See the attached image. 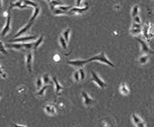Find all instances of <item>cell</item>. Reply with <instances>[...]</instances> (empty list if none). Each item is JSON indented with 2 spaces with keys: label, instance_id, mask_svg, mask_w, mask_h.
Masks as SVG:
<instances>
[{
  "label": "cell",
  "instance_id": "26",
  "mask_svg": "<svg viewBox=\"0 0 154 127\" xmlns=\"http://www.w3.org/2000/svg\"><path fill=\"white\" fill-rule=\"evenodd\" d=\"M58 8H59L61 10H62L64 13H66L69 9H71L72 7H70V6H60V7H58Z\"/></svg>",
  "mask_w": 154,
  "mask_h": 127
},
{
  "label": "cell",
  "instance_id": "15",
  "mask_svg": "<svg viewBox=\"0 0 154 127\" xmlns=\"http://www.w3.org/2000/svg\"><path fill=\"white\" fill-rule=\"evenodd\" d=\"M120 91H121V93L124 94V95H128V94L129 90H128V87H127V85H126L125 83H122V84L120 85Z\"/></svg>",
  "mask_w": 154,
  "mask_h": 127
},
{
  "label": "cell",
  "instance_id": "20",
  "mask_svg": "<svg viewBox=\"0 0 154 127\" xmlns=\"http://www.w3.org/2000/svg\"><path fill=\"white\" fill-rule=\"evenodd\" d=\"M59 41H60V43H61L62 48L64 49V50H67V42L64 41V39L62 38V36H61V37L59 38Z\"/></svg>",
  "mask_w": 154,
  "mask_h": 127
},
{
  "label": "cell",
  "instance_id": "25",
  "mask_svg": "<svg viewBox=\"0 0 154 127\" xmlns=\"http://www.w3.org/2000/svg\"><path fill=\"white\" fill-rule=\"evenodd\" d=\"M132 120H133V122H134V123H135V124H138V123L142 122L141 118H140V117H138V116H137V115H135V114H132Z\"/></svg>",
  "mask_w": 154,
  "mask_h": 127
},
{
  "label": "cell",
  "instance_id": "12",
  "mask_svg": "<svg viewBox=\"0 0 154 127\" xmlns=\"http://www.w3.org/2000/svg\"><path fill=\"white\" fill-rule=\"evenodd\" d=\"M142 29H141V26L140 24H136V23H133L131 25V28H130V33L133 34V35H137L139 33H141Z\"/></svg>",
  "mask_w": 154,
  "mask_h": 127
},
{
  "label": "cell",
  "instance_id": "22",
  "mask_svg": "<svg viewBox=\"0 0 154 127\" xmlns=\"http://www.w3.org/2000/svg\"><path fill=\"white\" fill-rule=\"evenodd\" d=\"M42 81H43L44 83H46V85H48V84H51V83H52L51 79H50V77H49V75H48V74H46V75H44L43 78H42Z\"/></svg>",
  "mask_w": 154,
  "mask_h": 127
},
{
  "label": "cell",
  "instance_id": "23",
  "mask_svg": "<svg viewBox=\"0 0 154 127\" xmlns=\"http://www.w3.org/2000/svg\"><path fill=\"white\" fill-rule=\"evenodd\" d=\"M131 15H132V18L135 17V16H137V15H139V6L136 5V6H134V7L132 8Z\"/></svg>",
  "mask_w": 154,
  "mask_h": 127
},
{
  "label": "cell",
  "instance_id": "37",
  "mask_svg": "<svg viewBox=\"0 0 154 127\" xmlns=\"http://www.w3.org/2000/svg\"><path fill=\"white\" fill-rule=\"evenodd\" d=\"M136 126H137V127H146V125H145V123L142 122H140V123L136 124Z\"/></svg>",
  "mask_w": 154,
  "mask_h": 127
},
{
  "label": "cell",
  "instance_id": "19",
  "mask_svg": "<svg viewBox=\"0 0 154 127\" xmlns=\"http://www.w3.org/2000/svg\"><path fill=\"white\" fill-rule=\"evenodd\" d=\"M70 31H71V29H70V28H67L65 31L62 32V38L64 39V41H65L66 42L69 41V34H70Z\"/></svg>",
  "mask_w": 154,
  "mask_h": 127
},
{
  "label": "cell",
  "instance_id": "10",
  "mask_svg": "<svg viewBox=\"0 0 154 127\" xmlns=\"http://www.w3.org/2000/svg\"><path fill=\"white\" fill-rule=\"evenodd\" d=\"M32 25H33V23H32V22H28V23H27L24 27H22V28H21V29H20V30H19V31L14 35V39H15V38H18V37H20L21 35H23L24 33H26V31H27L31 26H32Z\"/></svg>",
  "mask_w": 154,
  "mask_h": 127
},
{
  "label": "cell",
  "instance_id": "27",
  "mask_svg": "<svg viewBox=\"0 0 154 127\" xmlns=\"http://www.w3.org/2000/svg\"><path fill=\"white\" fill-rule=\"evenodd\" d=\"M52 11H53V13H54V14H56V15H60V14H65V13H64L62 10H61L59 8H56V9L54 8V9H52Z\"/></svg>",
  "mask_w": 154,
  "mask_h": 127
},
{
  "label": "cell",
  "instance_id": "1",
  "mask_svg": "<svg viewBox=\"0 0 154 127\" xmlns=\"http://www.w3.org/2000/svg\"><path fill=\"white\" fill-rule=\"evenodd\" d=\"M86 60H87V62H91V61H99V62L105 63V64H107V65H109V66H111V67H113V68L115 67L114 64H113L110 59H108V58L106 57L104 52H101L100 54H98V55H97V56H92V57H90L89 59H86Z\"/></svg>",
  "mask_w": 154,
  "mask_h": 127
},
{
  "label": "cell",
  "instance_id": "7",
  "mask_svg": "<svg viewBox=\"0 0 154 127\" xmlns=\"http://www.w3.org/2000/svg\"><path fill=\"white\" fill-rule=\"evenodd\" d=\"M10 14H9L8 15V17H7V20H6V25L4 26V28H3V30H2V32H1V35L4 37V36H6L9 32H10Z\"/></svg>",
  "mask_w": 154,
  "mask_h": 127
},
{
  "label": "cell",
  "instance_id": "3",
  "mask_svg": "<svg viewBox=\"0 0 154 127\" xmlns=\"http://www.w3.org/2000/svg\"><path fill=\"white\" fill-rule=\"evenodd\" d=\"M89 9V7H88V5H86L85 7H83V8H71V9H69L67 12H66V14H69V15H71V14H75V13H77V14H83L87 9Z\"/></svg>",
  "mask_w": 154,
  "mask_h": 127
},
{
  "label": "cell",
  "instance_id": "14",
  "mask_svg": "<svg viewBox=\"0 0 154 127\" xmlns=\"http://www.w3.org/2000/svg\"><path fill=\"white\" fill-rule=\"evenodd\" d=\"M45 110L46 111V113L52 114V115L56 113V108H55V106H54V105H51V104L46 105V106H45Z\"/></svg>",
  "mask_w": 154,
  "mask_h": 127
},
{
  "label": "cell",
  "instance_id": "2",
  "mask_svg": "<svg viewBox=\"0 0 154 127\" xmlns=\"http://www.w3.org/2000/svg\"><path fill=\"white\" fill-rule=\"evenodd\" d=\"M91 74H92V78H93V80H94V82L99 87V88H101V89H104V88H106V83L103 81L102 79L99 77V76L98 75V74L96 73V72H94V71H91Z\"/></svg>",
  "mask_w": 154,
  "mask_h": 127
},
{
  "label": "cell",
  "instance_id": "28",
  "mask_svg": "<svg viewBox=\"0 0 154 127\" xmlns=\"http://www.w3.org/2000/svg\"><path fill=\"white\" fill-rule=\"evenodd\" d=\"M46 89H47V85H46L44 88H42L41 89H39V91L37 92V95H38V96H43V95L45 94V91H46Z\"/></svg>",
  "mask_w": 154,
  "mask_h": 127
},
{
  "label": "cell",
  "instance_id": "5",
  "mask_svg": "<svg viewBox=\"0 0 154 127\" xmlns=\"http://www.w3.org/2000/svg\"><path fill=\"white\" fill-rule=\"evenodd\" d=\"M32 62H33V54L32 52H28L26 54V68H27V71L29 73L32 72Z\"/></svg>",
  "mask_w": 154,
  "mask_h": 127
},
{
  "label": "cell",
  "instance_id": "39",
  "mask_svg": "<svg viewBox=\"0 0 154 127\" xmlns=\"http://www.w3.org/2000/svg\"><path fill=\"white\" fill-rule=\"evenodd\" d=\"M1 2H2V0H0V8H1V6H2V5H1Z\"/></svg>",
  "mask_w": 154,
  "mask_h": 127
},
{
  "label": "cell",
  "instance_id": "21",
  "mask_svg": "<svg viewBox=\"0 0 154 127\" xmlns=\"http://www.w3.org/2000/svg\"><path fill=\"white\" fill-rule=\"evenodd\" d=\"M148 60H149V56H148V55H145V56H142L139 58L138 63H139V64H146V63L148 62Z\"/></svg>",
  "mask_w": 154,
  "mask_h": 127
},
{
  "label": "cell",
  "instance_id": "34",
  "mask_svg": "<svg viewBox=\"0 0 154 127\" xmlns=\"http://www.w3.org/2000/svg\"><path fill=\"white\" fill-rule=\"evenodd\" d=\"M74 79L76 81H79V74H78V71H76L74 73Z\"/></svg>",
  "mask_w": 154,
  "mask_h": 127
},
{
  "label": "cell",
  "instance_id": "9",
  "mask_svg": "<svg viewBox=\"0 0 154 127\" xmlns=\"http://www.w3.org/2000/svg\"><path fill=\"white\" fill-rule=\"evenodd\" d=\"M52 82L54 83V85H55V92H56V94H61V92H62V90L63 89V88H62V86L59 83V81H58V79H57V77L56 76H53L52 77Z\"/></svg>",
  "mask_w": 154,
  "mask_h": 127
},
{
  "label": "cell",
  "instance_id": "4",
  "mask_svg": "<svg viewBox=\"0 0 154 127\" xmlns=\"http://www.w3.org/2000/svg\"><path fill=\"white\" fill-rule=\"evenodd\" d=\"M86 63H88L86 59L85 60H83V59H76V60H68L67 61V64H69L71 66H74L76 68H81Z\"/></svg>",
  "mask_w": 154,
  "mask_h": 127
},
{
  "label": "cell",
  "instance_id": "16",
  "mask_svg": "<svg viewBox=\"0 0 154 127\" xmlns=\"http://www.w3.org/2000/svg\"><path fill=\"white\" fill-rule=\"evenodd\" d=\"M49 6H50V9H51L52 10L55 8V6H58V7L63 6V3L62 2H60V1H57V0H51V1H49Z\"/></svg>",
  "mask_w": 154,
  "mask_h": 127
},
{
  "label": "cell",
  "instance_id": "13",
  "mask_svg": "<svg viewBox=\"0 0 154 127\" xmlns=\"http://www.w3.org/2000/svg\"><path fill=\"white\" fill-rule=\"evenodd\" d=\"M15 7L20 8V9H25V8H27V6H26V5H22V0H18V1L14 2V3H12V4L10 5V9H12V8H15Z\"/></svg>",
  "mask_w": 154,
  "mask_h": 127
},
{
  "label": "cell",
  "instance_id": "30",
  "mask_svg": "<svg viewBox=\"0 0 154 127\" xmlns=\"http://www.w3.org/2000/svg\"><path fill=\"white\" fill-rule=\"evenodd\" d=\"M78 74H79V80H83L85 78V74H84V71H83L82 68H79Z\"/></svg>",
  "mask_w": 154,
  "mask_h": 127
},
{
  "label": "cell",
  "instance_id": "36",
  "mask_svg": "<svg viewBox=\"0 0 154 127\" xmlns=\"http://www.w3.org/2000/svg\"><path fill=\"white\" fill-rule=\"evenodd\" d=\"M81 1H82V0H77V2H76V7H77V8H79V7H80Z\"/></svg>",
  "mask_w": 154,
  "mask_h": 127
},
{
  "label": "cell",
  "instance_id": "8",
  "mask_svg": "<svg viewBox=\"0 0 154 127\" xmlns=\"http://www.w3.org/2000/svg\"><path fill=\"white\" fill-rule=\"evenodd\" d=\"M81 96L83 98V101H84V104L85 105H91V104H93L95 103V100L92 99L86 91H82L81 92Z\"/></svg>",
  "mask_w": 154,
  "mask_h": 127
},
{
  "label": "cell",
  "instance_id": "40",
  "mask_svg": "<svg viewBox=\"0 0 154 127\" xmlns=\"http://www.w3.org/2000/svg\"><path fill=\"white\" fill-rule=\"evenodd\" d=\"M47 1H48V2H49V1H51V0H47Z\"/></svg>",
  "mask_w": 154,
  "mask_h": 127
},
{
  "label": "cell",
  "instance_id": "6",
  "mask_svg": "<svg viewBox=\"0 0 154 127\" xmlns=\"http://www.w3.org/2000/svg\"><path fill=\"white\" fill-rule=\"evenodd\" d=\"M34 41V40H36V37H32V36H27V37H22V38H15V39H13V40H11L10 42H17V43H23V42H28V41Z\"/></svg>",
  "mask_w": 154,
  "mask_h": 127
},
{
  "label": "cell",
  "instance_id": "35",
  "mask_svg": "<svg viewBox=\"0 0 154 127\" xmlns=\"http://www.w3.org/2000/svg\"><path fill=\"white\" fill-rule=\"evenodd\" d=\"M0 75L2 76V77H4V78H6V77H7V75H6V74L2 72V67H1V66H0Z\"/></svg>",
  "mask_w": 154,
  "mask_h": 127
},
{
  "label": "cell",
  "instance_id": "38",
  "mask_svg": "<svg viewBox=\"0 0 154 127\" xmlns=\"http://www.w3.org/2000/svg\"><path fill=\"white\" fill-rule=\"evenodd\" d=\"M10 127H26V126H23V125H19V124H15V123H13Z\"/></svg>",
  "mask_w": 154,
  "mask_h": 127
},
{
  "label": "cell",
  "instance_id": "24",
  "mask_svg": "<svg viewBox=\"0 0 154 127\" xmlns=\"http://www.w3.org/2000/svg\"><path fill=\"white\" fill-rule=\"evenodd\" d=\"M22 2H24V4L26 6H32L34 8H37L38 7V4L33 2V1H30V0H22Z\"/></svg>",
  "mask_w": 154,
  "mask_h": 127
},
{
  "label": "cell",
  "instance_id": "18",
  "mask_svg": "<svg viewBox=\"0 0 154 127\" xmlns=\"http://www.w3.org/2000/svg\"><path fill=\"white\" fill-rule=\"evenodd\" d=\"M43 41H44V36H41V37H40L36 42H33V48H32V49H33V50L37 49V48L40 46V44L42 43V42H43Z\"/></svg>",
  "mask_w": 154,
  "mask_h": 127
},
{
  "label": "cell",
  "instance_id": "17",
  "mask_svg": "<svg viewBox=\"0 0 154 127\" xmlns=\"http://www.w3.org/2000/svg\"><path fill=\"white\" fill-rule=\"evenodd\" d=\"M39 13H40V8H39V7H37V8H35V11H34L33 15L31 16V18L29 19V21H28V22H32V23H34L35 19H36V18L38 17V15H39Z\"/></svg>",
  "mask_w": 154,
  "mask_h": 127
},
{
  "label": "cell",
  "instance_id": "33",
  "mask_svg": "<svg viewBox=\"0 0 154 127\" xmlns=\"http://www.w3.org/2000/svg\"><path fill=\"white\" fill-rule=\"evenodd\" d=\"M133 23H136V24H140L141 23V18L139 17V15L133 17Z\"/></svg>",
  "mask_w": 154,
  "mask_h": 127
},
{
  "label": "cell",
  "instance_id": "29",
  "mask_svg": "<svg viewBox=\"0 0 154 127\" xmlns=\"http://www.w3.org/2000/svg\"><path fill=\"white\" fill-rule=\"evenodd\" d=\"M149 24H147V25H145V26H144V35H145L146 38L149 37V30H150L152 28V27H150V29H149Z\"/></svg>",
  "mask_w": 154,
  "mask_h": 127
},
{
  "label": "cell",
  "instance_id": "31",
  "mask_svg": "<svg viewBox=\"0 0 154 127\" xmlns=\"http://www.w3.org/2000/svg\"><path fill=\"white\" fill-rule=\"evenodd\" d=\"M0 52L3 53V54H5V55H8V52H7V50L5 49L4 43H3L2 42H0Z\"/></svg>",
  "mask_w": 154,
  "mask_h": 127
},
{
  "label": "cell",
  "instance_id": "32",
  "mask_svg": "<svg viewBox=\"0 0 154 127\" xmlns=\"http://www.w3.org/2000/svg\"><path fill=\"white\" fill-rule=\"evenodd\" d=\"M42 84H43V81H42V78H38L37 79V82H36V85H37V89H41V86H42Z\"/></svg>",
  "mask_w": 154,
  "mask_h": 127
},
{
  "label": "cell",
  "instance_id": "11",
  "mask_svg": "<svg viewBox=\"0 0 154 127\" xmlns=\"http://www.w3.org/2000/svg\"><path fill=\"white\" fill-rule=\"evenodd\" d=\"M136 40L139 42V43L141 44V51L142 52H144V53H149V54H151L152 53V50L148 46V44L144 42V41H142L141 39H139V38H137L136 37Z\"/></svg>",
  "mask_w": 154,
  "mask_h": 127
}]
</instances>
